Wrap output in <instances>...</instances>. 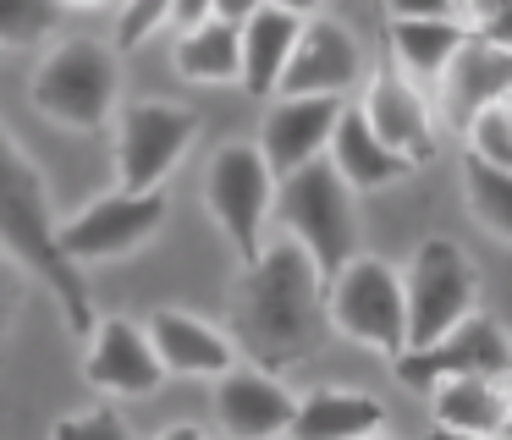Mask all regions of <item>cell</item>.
<instances>
[{
    "label": "cell",
    "mask_w": 512,
    "mask_h": 440,
    "mask_svg": "<svg viewBox=\"0 0 512 440\" xmlns=\"http://www.w3.org/2000/svg\"><path fill=\"white\" fill-rule=\"evenodd\" d=\"M270 220L281 237H292L314 259L320 275H336L353 253H364V226H358V193L331 160H309L298 171L276 176V209Z\"/></svg>",
    "instance_id": "3"
},
{
    "label": "cell",
    "mask_w": 512,
    "mask_h": 440,
    "mask_svg": "<svg viewBox=\"0 0 512 440\" xmlns=\"http://www.w3.org/2000/svg\"><path fill=\"white\" fill-rule=\"evenodd\" d=\"M430 418L457 435H501L512 407V380H485V374H452L430 385Z\"/></svg>",
    "instance_id": "20"
},
{
    "label": "cell",
    "mask_w": 512,
    "mask_h": 440,
    "mask_svg": "<svg viewBox=\"0 0 512 440\" xmlns=\"http://www.w3.org/2000/svg\"><path fill=\"white\" fill-rule=\"evenodd\" d=\"M17 308H23V264L12 253H0V336L12 330Z\"/></svg>",
    "instance_id": "28"
},
{
    "label": "cell",
    "mask_w": 512,
    "mask_h": 440,
    "mask_svg": "<svg viewBox=\"0 0 512 440\" xmlns=\"http://www.w3.org/2000/svg\"><path fill=\"white\" fill-rule=\"evenodd\" d=\"M512 94V50L490 44L485 33L468 28V39L457 44V55L446 61V72L435 77V105L457 132L479 116L485 105H501Z\"/></svg>",
    "instance_id": "14"
},
{
    "label": "cell",
    "mask_w": 512,
    "mask_h": 440,
    "mask_svg": "<svg viewBox=\"0 0 512 440\" xmlns=\"http://www.w3.org/2000/svg\"><path fill=\"white\" fill-rule=\"evenodd\" d=\"M166 220V193L160 187H116V193L94 198L89 209H78L72 220H61V248L72 264H100L122 259V253L144 248Z\"/></svg>",
    "instance_id": "9"
},
{
    "label": "cell",
    "mask_w": 512,
    "mask_h": 440,
    "mask_svg": "<svg viewBox=\"0 0 512 440\" xmlns=\"http://www.w3.org/2000/svg\"><path fill=\"white\" fill-rule=\"evenodd\" d=\"M391 17H457V0H386Z\"/></svg>",
    "instance_id": "29"
},
{
    "label": "cell",
    "mask_w": 512,
    "mask_h": 440,
    "mask_svg": "<svg viewBox=\"0 0 512 440\" xmlns=\"http://www.w3.org/2000/svg\"><path fill=\"white\" fill-rule=\"evenodd\" d=\"M61 0H0V50L6 44H39L45 33H56Z\"/></svg>",
    "instance_id": "25"
},
{
    "label": "cell",
    "mask_w": 512,
    "mask_h": 440,
    "mask_svg": "<svg viewBox=\"0 0 512 440\" xmlns=\"http://www.w3.org/2000/svg\"><path fill=\"white\" fill-rule=\"evenodd\" d=\"M149 341H155L166 374H182V380H215V374H226L243 358L237 336H226L221 325L188 314V308H160V314H149Z\"/></svg>",
    "instance_id": "17"
},
{
    "label": "cell",
    "mask_w": 512,
    "mask_h": 440,
    "mask_svg": "<svg viewBox=\"0 0 512 440\" xmlns=\"http://www.w3.org/2000/svg\"><path fill=\"white\" fill-rule=\"evenodd\" d=\"M331 330L325 319V275L292 237H276L243 259V286H237V347L265 369H292L303 363L320 336Z\"/></svg>",
    "instance_id": "1"
},
{
    "label": "cell",
    "mask_w": 512,
    "mask_h": 440,
    "mask_svg": "<svg viewBox=\"0 0 512 440\" xmlns=\"http://www.w3.org/2000/svg\"><path fill=\"white\" fill-rule=\"evenodd\" d=\"M270 6H287V11H298V17H314L325 0H270Z\"/></svg>",
    "instance_id": "34"
},
{
    "label": "cell",
    "mask_w": 512,
    "mask_h": 440,
    "mask_svg": "<svg viewBox=\"0 0 512 440\" xmlns=\"http://www.w3.org/2000/svg\"><path fill=\"white\" fill-rule=\"evenodd\" d=\"M501 6H512V0H463V11H468V28H474V22H485L490 11H501Z\"/></svg>",
    "instance_id": "33"
},
{
    "label": "cell",
    "mask_w": 512,
    "mask_h": 440,
    "mask_svg": "<svg viewBox=\"0 0 512 440\" xmlns=\"http://www.w3.org/2000/svg\"><path fill=\"white\" fill-rule=\"evenodd\" d=\"M254 6H259V0H210V11H215V17H226V22H243Z\"/></svg>",
    "instance_id": "32"
},
{
    "label": "cell",
    "mask_w": 512,
    "mask_h": 440,
    "mask_svg": "<svg viewBox=\"0 0 512 440\" xmlns=\"http://www.w3.org/2000/svg\"><path fill=\"white\" fill-rule=\"evenodd\" d=\"M56 435H105V440H122L127 435V418L111 407V396H105V407H89V413H72L56 424Z\"/></svg>",
    "instance_id": "27"
},
{
    "label": "cell",
    "mask_w": 512,
    "mask_h": 440,
    "mask_svg": "<svg viewBox=\"0 0 512 440\" xmlns=\"http://www.w3.org/2000/svg\"><path fill=\"white\" fill-rule=\"evenodd\" d=\"M463 39L468 28L457 17H391V61L424 88H435V77L446 72Z\"/></svg>",
    "instance_id": "23"
},
{
    "label": "cell",
    "mask_w": 512,
    "mask_h": 440,
    "mask_svg": "<svg viewBox=\"0 0 512 440\" xmlns=\"http://www.w3.org/2000/svg\"><path fill=\"white\" fill-rule=\"evenodd\" d=\"M34 110L67 132H100L122 99V50L100 39H61L34 66Z\"/></svg>",
    "instance_id": "4"
},
{
    "label": "cell",
    "mask_w": 512,
    "mask_h": 440,
    "mask_svg": "<svg viewBox=\"0 0 512 440\" xmlns=\"http://www.w3.org/2000/svg\"><path fill=\"white\" fill-rule=\"evenodd\" d=\"M0 253H12V259L56 297V308H61L72 336H89L94 303H89L83 264H72L67 248H61V215H56V204H50L45 171H39L34 154L12 138L6 121H0Z\"/></svg>",
    "instance_id": "2"
},
{
    "label": "cell",
    "mask_w": 512,
    "mask_h": 440,
    "mask_svg": "<svg viewBox=\"0 0 512 440\" xmlns=\"http://www.w3.org/2000/svg\"><path fill=\"white\" fill-rule=\"evenodd\" d=\"M397 380L413 391H430V385L452 380V374H485V380H512V336L501 319L490 314H468L457 319L446 336H435L430 347H408L397 352Z\"/></svg>",
    "instance_id": "10"
},
{
    "label": "cell",
    "mask_w": 512,
    "mask_h": 440,
    "mask_svg": "<svg viewBox=\"0 0 512 440\" xmlns=\"http://www.w3.org/2000/svg\"><path fill=\"white\" fill-rule=\"evenodd\" d=\"M501 435H512V407H507V429H501Z\"/></svg>",
    "instance_id": "36"
},
{
    "label": "cell",
    "mask_w": 512,
    "mask_h": 440,
    "mask_svg": "<svg viewBox=\"0 0 512 440\" xmlns=\"http://www.w3.org/2000/svg\"><path fill=\"white\" fill-rule=\"evenodd\" d=\"M204 209L232 242L237 259H254L265 248V226L276 209V171L259 143H221L204 171Z\"/></svg>",
    "instance_id": "6"
},
{
    "label": "cell",
    "mask_w": 512,
    "mask_h": 440,
    "mask_svg": "<svg viewBox=\"0 0 512 440\" xmlns=\"http://www.w3.org/2000/svg\"><path fill=\"white\" fill-rule=\"evenodd\" d=\"M342 105H347L342 94H276L265 127H259V149H265L270 171L287 176V171H298V165L320 160V154L331 149Z\"/></svg>",
    "instance_id": "16"
},
{
    "label": "cell",
    "mask_w": 512,
    "mask_h": 440,
    "mask_svg": "<svg viewBox=\"0 0 512 440\" xmlns=\"http://www.w3.org/2000/svg\"><path fill=\"white\" fill-rule=\"evenodd\" d=\"M386 429V407L369 391H347V385H314L298 396L292 407V429L287 435L303 440H347V435H375Z\"/></svg>",
    "instance_id": "21"
},
{
    "label": "cell",
    "mask_w": 512,
    "mask_h": 440,
    "mask_svg": "<svg viewBox=\"0 0 512 440\" xmlns=\"http://www.w3.org/2000/svg\"><path fill=\"white\" fill-rule=\"evenodd\" d=\"M171 6H177V0H122L111 44L116 50H138V44H149L160 28H171Z\"/></svg>",
    "instance_id": "26"
},
{
    "label": "cell",
    "mask_w": 512,
    "mask_h": 440,
    "mask_svg": "<svg viewBox=\"0 0 512 440\" xmlns=\"http://www.w3.org/2000/svg\"><path fill=\"white\" fill-rule=\"evenodd\" d=\"M364 50H358V39L342 28L336 17H303L298 28V44H292L287 55V72H281V88L276 94H353V88H364Z\"/></svg>",
    "instance_id": "13"
},
{
    "label": "cell",
    "mask_w": 512,
    "mask_h": 440,
    "mask_svg": "<svg viewBox=\"0 0 512 440\" xmlns=\"http://www.w3.org/2000/svg\"><path fill=\"white\" fill-rule=\"evenodd\" d=\"M171 61H177V77H188V83L226 88V83L243 77V33H237V22H226V17H204L199 28L177 33Z\"/></svg>",
    "instance_id": "22"
},
{
    "label": "cell",
    "mask_w": 512,
    "mask_h": 440,
    "mask_svg": "<svg viewBox=\"0 0 512 440\" xmlns=\"http://www.w3.org/2000/svg\"><path fill=\"white\" fill-rule=\"evenodd\" d=\"M402 303H408V347H430L435 336L479 308V275L452 237L419 242L402 270Z\"/></svg>",
    "instance_id": "7"
},
{
    "label": "cell",
    "mask_w": 512,
    "mask_h": 440,
    "mask_svg": "<svg viewBox=\"0 0 512 440\" xmlns=\"http://www.w3.org/2000/svg\"><path fill=\"white\" fill-rule=\"evenodd\" d=\"M89 358H83V374H89L94 391H105L111 402H133V396H155L166 385V363H160L155 341H149V325L127 314H105L94 319V330L83 336Z\"/></svg>",
    "instance_id": "11"
},
{
    "label": "cell",
    "mask_w": 512,
    "mask_h": 440,
    "mask_svg": "<svg viewBox=\"0 0 512 440\" xmlns=\"http://www.w3.org/2000/svg\"><path fill=\"white\" fill-rule=\"evenodd\" d=\"M364 121L391 143L397 154H408L413 165H424L435 154V110L424 83H413L397 61H380L375 72H364V99H358Z\"/></svg>",
    "instance_id": "12"
},
{
    "label": "cell",
    "mask_w": 512,
    "mask_h": 440,
    "mask_svg": "<svg viewBox=\"0 0 512 440\" xmlns=\"http://www.w3.org/2000/svg\"><path fill=\"white\" fill-rule=\"evenodd\" d=\"M474 33H485L490 44H501V50H512V6L490 11L485 22H474Z\"/></svg>",
    "instance_id": "30"
},
{
    "label": "cell",
    "mask_w": 512,
    "mask_h": 440,
    "mask_svg": "<svg viewBox=\"0 0 512 440\" xmlns=\"http://www.w3.org/2000/svg\"><path fill=\"white\" fill-rule=\"evenodd\" d=\"M325 319L336 336L358 347L397 358L408 352V303H402V275L375 253H353L336 275H325Z\"/></svg>",
    "instance_id": "5"
},
{
    "label": "cell",
    "mask_w": 512,
    "mask_h": 440,
    "mask_svg": "<svg viewBox=\"0 0 512 440\" xmlns=\"http://www.w3.org/2000/svg\"><path fill=\"white\" fill-rule=\"evenodd\" d=\"M298 28H303L298 11L270 6V0H259V6L237 22V33H243V77H237V88H243V94H254V99L276 94L281 72H287V55H292V44H298Z\"/></svg>",
    "instance_id": "19"
},
{
    "label": "cell",
    "mask_w": 512,
    "mask_h": 440,
    "mask_svg": "<svg viewBox=\"0 0 512 440\" xmlns=\"http://www.w3.org/2000/svg\"><path fill=\"white\" fill-rule=\"evenodd\" d=\"M292 407H298V396L265 363H232L226 374H215V418H221L226 435H243V440L287 435Z\"/></svg>",
    "instance_id": "15"
},
{
    "label": "cell",
    "mask_w": 512,
    "mask_h": 440,
    "mask_svg": "<svg viewBox=\"0 0 512 440\" xmlns=\"http://www.w3.org/2000/svg\"><path fill=\"white\" fill-rule=\"evenodd\" d=\"M204 17H215V11H210V0H177V6H171V33L199 28Z\"/></svg>",
    "instance_id": "31"
},
{
    "label": "cell",
    "mask_w": 512,
    "mask_h": 440,
    "mask_svg": "<svg viewBox=\"0 0 512 440\" xmlns=\"http://www.w3.org/2000/svg\"><path fill=\"white\" fill-rule=\"evenodd\" d=\"M463 198L479 226L512 248V165H490L479 154H463Z\"/></svg>",
    "instance_id": "24"
},
{
    "label": "cell",
    "mask_w": 512,
    "mask_h": 440,
    "mask_svg": "<svg viewBox=\"0 0 512 440\" xmlns=\"http://www.w3.org/2000/svg\"><path fill=\"white\" fill-rule=\"evenodd\" d=\"M199 138V116L171 99H133L116 116V182L122 187H166L182 154Z\"/></svg>",
    "instance_id": "8"
},
{
    "label": "cell",
    "mask_w": 512,
    "mask_h": 440,
    "mask_svg": "<svg viewBox=\"0 0 512 440\" xmlns=\"http://www.w3.org/2000/svg\"><path fill=\"white\" fill-rule=\"evenodd\" d=\"M325 160H331L336 171L347 176V187H353V193H380V187H391V182H402V176L419 171L408 154H397L375 127H369L364 110H358L353 99H347L342 116H336V132H331V149H325Z\"/></svg>",
    "instance_id": "18"
},
{
    "label": "cell",
    "mask_w": 512,
    "mask_h": 440,
    "mask_svg": "<svg viewBox=\"0 0 512 440\" xmlns=\"http://www.w3.org/2000/svg\"><path fill=\"white\" fill-rule=\"evenodd\" d=\"M61 6H105V0H61Z\"/></svg>",
    "instance_id": "35"
},
{
    "label": "cell",
    "mask_w": 512,
    "mask_h": 440,
    "mask_svg": "<svg viewBox=\"0 0 512 440\" xmlns=\"http://www.w3.org/2000/svg\"><path fill=\"white\" fill-rule=\"evenodd\" d=\"M457 11H463V0H457Z\"/></svg>",
    "instance_id": "37"
}]
</instances>
